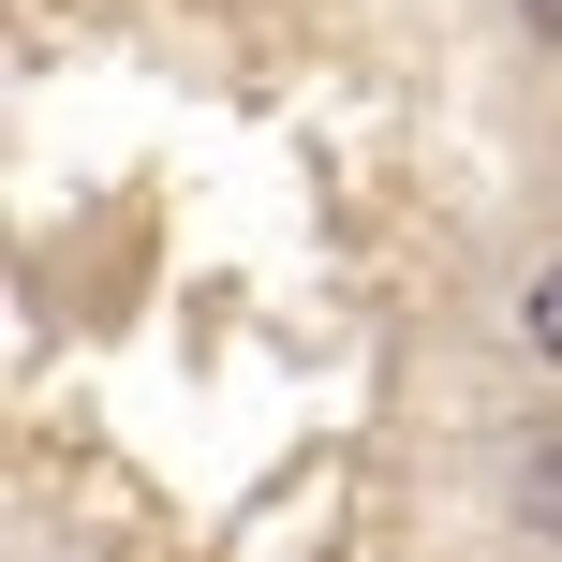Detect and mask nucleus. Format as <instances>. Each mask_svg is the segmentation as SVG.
I'll list each match as a JSON object with an SVG mask.
<instances>
[{
  "mask_svg": "<svg viewBox=\"0 0 562 562\" xmlns=\"http://www.w3.org/2000/svg\"><path fill=\"white\" fill-rule=\"evenodd\" d=\"M518 518L562 548V429H533V445H518Z\"/></svg>",
  "mask_w": 562,
  "mask_h": 562,
  "instance_id": "nucleus-2",
  "label": "nucleus"
},
{
  "mask_svg": "<svg viewBox=\"0 0 562 562\" xmlns=\"http://www.w3.org/2000/svg\"><path fill=\"white\" fill-rule=\"evenodd\" d=\"M518 356H533L548 385H562V252H548L533 281H518Z\"/></svg>",
  "mask_w": 562,
  "mask_h": 562,
  "instance_id": "nucleus-1",
  "label": "nucleus"
},
{
  "mask_svg": "<svg viewBox=\"0 0 562 562\" xmlns=\"http://www.w3.org/2000/svg\"><path fill=\"white\" fill-rule=\"evenodd\" d=\"M518 30H533V45H562V0H518Z\"/></svg>",
  "mask_w": 562,
  "mask_h": 562,
  "instance_id": "nucleus-3",
  "label": "nucleus"
}]
</instances>
